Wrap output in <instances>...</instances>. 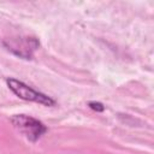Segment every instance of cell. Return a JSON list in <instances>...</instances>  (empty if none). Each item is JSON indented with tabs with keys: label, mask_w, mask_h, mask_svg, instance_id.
Instances as JSON below:
<instances>
[{
	"label": "cell",
	"mask_w": 154,
	"mask_h": 154,
	"mask_svg": "<svg viewBox=\"0 0 154 154\" xmlns=\"http://www.w3.org/2000/svg\"><path fill=\"white\" fill-rule=\"evenodd\" d=\"M11 123L19 132H22L28 140L32 142L37 141L47 131V128L42 122L26 114L13 116L11 118Z\"/></svg>",
	"instance_id": "1"
},
{
	"label": "cell",
	"mask_w": 154,
	"mask_h": 154,
	"mask_svg": "<svg viewBox=\"0 0 154 154\" xmlns=\"http://www.w3.org/2000/svg\"><path fill=\"white\" fill-rule=\"evenodd\" d=\"M6 83L8 85V88L20 99L25 100V101H31V102H36V103H41L43 106H54L55 101L49 97L46 94H42L35 89H32L31 87L26 85L25 83L16 79V78H7Z\"/></svg>",
	"instance_id": "2"
},
{
	"label": "cell",
	"mask_w": 154,
	"mask_h": 154,
	"mask_svg": "<svg viewBox=\"0 0 154 154\" xmlns=\"http://www.w3.org/2000/svg\"><path fill=\"white\" fill-rule=\"evenodd\" d=\"M4 46L16 55H19L24 59H30L32 57V53L38 48L40 42L35 37L25 36L4 41Z\"/></svg>",
	"instance_id": "3"
},
{
	"label": "cell",
	"mask_w": 154,
	"mask_h": 154,
	"mask_svg": "<svg viewBox=\"0 0 154 154\" xmlns=\"http://www.w3.org/2000/svg\"><path fill=\"white\" fill-rule=\"evenodd\" d=\"M89 107H90L91 109H94V111H97V112H101V111L105 109V107H103L102 103H100V102H95V101L89 102Z\"/></svg>",
	"instance_id": "4"
}]
</instances>
